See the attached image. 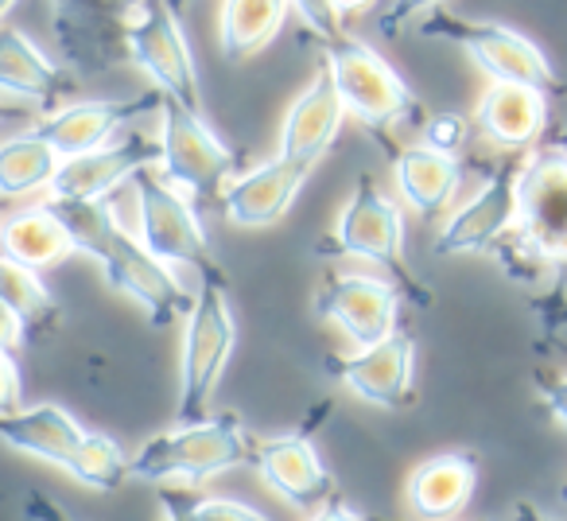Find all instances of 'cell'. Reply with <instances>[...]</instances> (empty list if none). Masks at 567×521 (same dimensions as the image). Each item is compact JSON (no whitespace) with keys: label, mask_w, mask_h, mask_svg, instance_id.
Instances as JSON below:
<instances>
[{"label":"cell","mask_w":567,"mask_h":521,"mask_svg":"<svg viewBox=\"0 0 567 521\" xmlns=\"http://www.w3.org/2000/svg\"><path fill=\"white\" fill-rule=\"evenodd\" d=\"M393 172H396V191H401V198L416 214H424V218L440 214L443 206L455 198L458 183H463V167H458V160L443 156V152L427 149V144L396 152Z\"/></svg>","instance_id":"obj_25"},{"label":"cell","mask_w":567,"mask_h":521,"mask_svg":"<svg viewBox=\"0 0 567 521\" xmlns=\"http://www.w3.org/2000/svg\"><path fill=\"white\" fill-rule=\"evenodd\" d=\"M513 521H551V518H548V513H544L536 502L520 498V502H513Z\"/></svg>","instance_id":"obj_40"},{"label":"cell","mask_w":567,"mask_h":521,"mask_svg":"<svg viewBox=\"0 0 567 521\" xmlns=\"http://www.w3.org/2000/svg\"><path fill=\"white\" fill-rule=\"evenodd\" d=\"M148 102L128 105V102H79V105H63V110L48 113V118L35 125V136L51 144L59 160H74L86 156V152L102 149L113 141L121 125H125L133 113H144Z\"/></svg>","instance_id":"obj_21"},{"label":"cell","mask_w":567,"mask_h":521,"mask_svg":"<svg viewBox=\"0 0 567 521\" xmlns=\"http://www.w3.org/2000/svg\"><path fill=\"white\" fill-rule=\"evenodd\" d=\"M24 409V378L9 350H0V417Z\"/></svg>","instance_id":"obj_34"},{"label":"cell","mask_w":567,"mask_h":521,"mask_svg":"<svg viewBox=\"0 0 567 521\" xmlns=\"http://www.w3.org/2000/svg\"><path fill=\"white\" fill-rule=\"evenodd\" d=\"M59 48L79 71L125 59V24L144 0H48Z\"/></svg>","instance_id":"obj_11"},{"label":"cell","mask_w":567,"mask_h":521,"mask_svg":"<svg viewBox=\"0 0 567 521\" xmlns=\"http://www.w3.org/2000/svg\"><path fill=\"white\" fill-rule=\"evenodd\" d=\"M401 288L381 277H334L319 293L316 311L331 319L358 350H370L396 331Z\"/></svg>","instance_id":"obj_15"},{"label":"cell","mask_w":567,"mask_h":521,"mask_svg":"<svg viewBox=\"0 0 567 521\" xmlns=\"http://www.w3.org/2000/svg\"><path fill=\"white\" fill-rule=\"evenodd\" d=\"M0 121H4V110H0Z\"/></svg>","instance_id":"obj_44"},{"label":"cell","mask_w":567,"mask_h":521,"mask_svg":"<svg viewBox=\"0 0 567 521\" xmlns=\"http://www.w3.org/2000/svg\"><path fill=\"white\" fill-rule=\"evenodd\" d=\"M136 195V237L156 260L172 265H190L203 277H218V265L210 260V242L198 222V211L172 187L159 180V172L144 167L133 175Z\"/></svg>","instance_id":"obj_7"},{"label":"cell","mask_w":567,"mask_h":521,"mask_svg":"<svg viewBox=\"0 0 567 521\" xmlns=\"http://www.w3.org/2000/svg\"><path fill=\"white\" fill-rule=\"evenodd\" d=\"M548 125V94L513 82H489L474 105V129L497 149H528Z\"/></svg>","instance_id":"obj_19"},{"label":"cell","mask_w":567,"mask_h":521,"mask_svg":"<svg viewBox=\"0 0 567 521\" xmlns=\"http://www.w3.org/2000/svg\"><path fill=\"white\" fill-rule=\"evenodd\" d=\"M342 118H347L342 98H339V90H334L331 71L323 67V71L308 82V90L292 102L288 118H284L280 156L316 172V164L331 152V144L339 141Z\"/></svg>","instance_id":"obj_18"},{"label":"cell","mask_w":567,"mask_h":521,"mask_svg":"<svg viewBox=\"0 0 567 521\" xmlns=\"http://www.w3.org/2000/svg\"><path fill=\"white\" fill-rule=\"evenodd\" d=\"M517 229L509 249L528 269L567 265V144L540 149L520 164L517 175Z\"/></svg>","instance_id":"obj_4"},{"label":"cell","mask_w":567,"mask_h":521,"mask_svg":"<svg viewBox=\"0 0 567 521\" xmlns=\"http://www.w3.org/2000/svg\"><path fill=\"white\" fill-rule=\"evenodd\" d=\"M331 4H334V12H339V20H342V17H358V12L373 9L378 0H331Z\"/></svg>","instance_id":"obj_41"},{"label":"cell","mask_w":567,"mask_h":521,"mask_svg":"<svg viewBox=\"0 0 567 521\" xmlns=\"http://www.w3.org/2000/svg\"><path fill=\"white\" fill-rule=\"evenodd\" d=\"M544 409L551 412V420H556L559 428L567 432V378L551 381V386H544Z\"/></svg>","instance_id":"obj_38"},{"label":"cell","mask_w":567,"mask_h":521,"mask_svg":"<svg viewBox=\"0 0 567 521\" xmlns=\"http://www.w3.org/2000/svg\"><path fill=\"white\" fill-rule=\"evenodd\" d=\"M24 339H28L24 319H20L9 304H0V350H9V355H12V350L24 347Z\"/></svg>","instance_id":"obj_37"},{"label":"cell","mask_w":567,"mask_h":521,"mask_svg":"<svg viewBox=\"0 0 567 521\" xmlns=\"http://www.w3.org/2000/svg\"><path fill=\"white\" fill-rule=\"evenodd\" d=\"M327 370L342 381L354 397L378 409H401L412 401V370H416V343L412 335L393 331L385 343L358 350L347 358H331Z\"/></svg>","instance_id":"obj_16"},{"label":"cell","mask_w":567,"mask_h":521,"mask_svg":"<svg viewBox=\"0 0 567 521\" xmlns=\"http://www.w3.org/2000/svg\"><path fill=\"white\" fill-rule=\"evenodd\" d=\"M125 59L141 67L156 90L187 110L203 113V90H198L195 51L179 24L172 0H144L125 24Z\"/></svg>","instance_id":"obj_5"},{"label":"cell","mask_w":567,"mask_h":521,"mask_svg":"<svg viewBox=\"0 0 567 521\" xmlns=\"http://www.w3.org/2000/svg\"><path fill=\"white\" fill-rule=\"evenodd\" d=\"M0 253L28 265V269L43 273L71 257L74 242L63 229V222H59V214L51 211V203H35L0 218Z\"/></svg>","instance_id":"obj_24"},{"label":"cell","mask_w":567,"mask_h":521,"mask_svg":"<svg viewBox=\"0 0 567 521\" xmlns=\"http://www.w3.org/2000/svg\"><path fill=\"white\" fill-rule=\"evenodd\" d=\"M292 9L300 12L303 24H308L323 43H331L342 35V20H339V12H334L331 0H292Z\"/></svg>","instance_id":"obj_32"},{"label":"cell","mask_w":567,"mask_h":521,"mask_svg":"<svg viewBox=\"0 0 567 521\" xmlns=\"http://www.w3.org/2000/svg\"><path fill=\"white\" fill-rule=\"evenodd\" d=\"M252 448L257 443L249 440L241 417L237 412H218V417L179 425L172 432H159L152 440H144V448L128 459V479L203 482L210 474L229 471V467L252 463Z\"/></svg>","instance_id":"obj_2"},{"label":"cell","mask_w":567,"mask_h":521,"mask_svg":"<svg viewBox=\"0 0 567 521\" xmlns=\"http://www.w3.org/2000/svg\"><path fill=\"white\" fill-rule=\"evenodd\" d=\"M559 494H564V502H567V487H564V490H559Z\"/></svg>","instance_id":"obj_43"},{"label":"cell","mask_w":567,"mask_h":521,"mask_svg":"<svg viewBox=\"0 0 567 521\" xmlns=\"http://www.w3.org/2000/svg\"><path fill=\"white\" fill-rule=\"evenodd\" d=\"M51 211L59 214L63 229L71 234L74 253H86L102 265L105 280L117 293H125L133 304H141L152 327H167L175 319H187L195 308L190 288L156 260L141 245V237L128 234L113 214V198H94V203H59L48 198Z\"/></svg>","instance_id":"obj_1"},{"label":"cell","mask_w":567,"mask_h":521,"mask_svg":"<svg viewBox=\"0 0 567 521\" xmlns=\"http://www.w3.org/2000/svg\"><path fill=\"white\" fill-rule=\"evenodd\" d=\"M159 510H164V521H198L195 494L187 490H159Z\"/></svg>","instance_id":"obj_36"},{"label":"cell","mask_w":567,"mask_h":521,"mask_svg":"<svg viewBox=\"0 0 567 521\" xmlns=\"http://www.w3.org/2000/svg\"><path fill=\"white\" fill-rule=\"evenodd\" d=\"M0 304H9L24 327H40V324H51L59 319V304L51 296V288L43 285V277L20 260L4 257L0 253Z\"/></svg>","instance_id":"obj_28"},{"label":"cell","mask_w":567,"mask_h":521,"mask_svg":"<svg viewBox=\"0 0 567 521\" xmlns=\"http://www.w3.org/2000/svg\"><path fill=\"white\" fill-rule=\"evenodd\" d=\"M71 79L20 28H0V94L51 110L66 98Z\"/></svg>","instance_id":"obj_23"},{"label":"cell","mask_w":567,"mask_h":521,"mask_svg":"<svg viewBox=\"0 0 567 521\" xmlns=\"http://www.w3.org/2000/svg\"><path fill=\"white\" fill-rule=\"evenodd\" d=\"M323 55L334 90L342 98V110L362 121L365 129H385L389 121H396L416 105V94L409 90V82L365 40L339 35V40L323 43Z\"/></svg>","instance_id":"obj_8"},{"label":"cell","mask_w":567,"mask_h":521,"mask_svg":"<svg viewBox=\"0 0 567 521\" xmlns=\"http://www.w3.org/2000/svg\"><path fill=\"white\" fill-rule=\"evenodd\" d=\"M159 180L183 187L198 203L221 195V183L234 175L237 156L203 121V113L159 98Z\"/></svg>","instance_id":"obj_6"},{"label":"cell","mask_w":567,"mask_h":521,"mask_svg":"<svg viewBox=\"0 0 567 521\" xmlns=\"http://www.w3.org/2000/svg\"><path fill=\"white\" fill-rule=\"evenodd\" d=\"M520 167L494 172L474 198H466L455 214L435 234V257H466V253H486L517 229L520 198H517Z\"/></svg>","instance_id":"obj_12"},{"label":"cell","mask_w":567,"mask_h":521,"mask_svg":"<svg viewBox=\"0 0 567 521\" xmlns=\"http://www.w3.org/2000/svg\"><path fill=\"white\" fill-rule=\"evenodd\" d=\"M440 4H443V0H389L385 9H381V17H378V32L389 40V35L404 32V28H409L416 17H424V12H435Z\"/></svg>","instance_id":"obj_31"},{"label":"cell","mask_w":567,"mask_h":521,"mask_svg":"<svg viewBox=\"0 0 567 521\" xmlns=\"http://www.w3.org/2000/svg\"><path fill=\"white\" fill-rule=\"evenodd\" d=\"M237 343L234 308L221 277H203L195 296V308L183 327V358H179V397H175V417L179 425L206 420L214 394L221 386V374L229 366Z\"/></svg>","instance_id":"obj_3"},{"label":"cell","mask_w":567,"mask_h":521,"mask_svg":"<svg viewBox=\"0 0 567 521\" xmlns=\"http://www.w3.org/2000/svg\"><path fill=\"white\" fill-rule=\"evenodd\" d=\"M308 175H311V167L292 164V160H284V156L265 160L260 167L237 175V180L221 191V214L241 229L272 226V222H280L284 214L292 211L296 195L303 191Z\"/></svg>","instance_id":"obj_17"},{"label":"cell","mask_w":567,"mask_h":521,"mask_svg":"<svg viewBox=\"0 0 567 521\" xmlns=\"http://www.w3.org/2000/svg\"><path fill=\"white\" fill-rule=\"evenodd\" d=\"M471 141V121L463 113H435L432 121L424 125V144L443 156H458Z\"/></svg>","instance_id":"obj_30"},{"label":"cell","mask_w":567,"mask_h":521,"mask_svg":"<svg viewBox=\"0 0 567 521\" xmlns=\"http://www.w3.org/2000/svg\"><path fill=\"white\" fill-rule=\"evenodd\" d=\"M292 0H221L218 48L229 63H245L276 40Z\"/></svg>","instance_id":"obj_26"},{"label":"cell","mask_w":567,"mask_h":521,"mask_svg":"<svg viewBox=\"0 0 567 521\" xmlns=\"http://www.w3.org/2000/svg\"><path fill=\"white\" fill-rule=\"evenodd\" d=\"M71 474L90 490H117L121 482H128V459L113 436L86 432V440H82L79 456L71 463Z\"/></svg>","instance_id":"obj_29"},{"label":"cell","mask_w":567,"mask_h":521,"mask_svg":"<svg viewBox=\"0 0 567 521\" xmlns=\"http://www.w3.org/2000/svg\"><path fill=\"white\" fill-rule=\"evenodd\" d=\"M195 518L198 521H272L252 505L237 502V498H195Z\"/></svg>","instance_id":"obj_33"},{"label":"cell","mask_w":567,"mask_h":521,"mask_svg":"<svg viewBox=\"0 0 567 521\" xmlns=\"http://www.w3.org/2000/svg\"><path fill=\"white\" fill-rule=\"evenodd\" d=\"M24 513H28V521H74L71 513H66L51 494H43V490H28Z\"/></svg>","instance_id":"obj_35"},{"label":"cell","mask_w":567,"mask_h":521,"mask_svg":"<svg viewBox=\"0 0 567 521\" xmlns=\"http://www.w3.org/2000/svg\"><path fill=\"white\" fill-rule=\"evenodd\" d=\"M427 32H440L443 40L458 43L489 82H513V86H533V90H556V71H551L548 55L536 48L528 35L513 32L494 20H463V17H435L427 20Z\"/></svg>","instance_id":"obj_9"},{"label":"cell","mask_w":567,"mask_h":521,"mask_svg":"<svg viewBox=\"0 0 567 521\" xmlns=\"http://www.w3.org/2000/svg\"><path fill=\"white\" fill-rule=\"evenodd\" d=\"M159 160V141L152 136H125V141H110L102 149L86 152V156L63 160L48 187V198L59 203H94V198H110L121 183H133L136 172L152 167Z\"/></svg>","instance_id":"obj_13"},{"label":"cell","mask_w":567,"mask_h":521,"mask_svg":"<svg viewBox=\"0 0 567 521\" xmlns=\"http://www.w3.org/2000/svg\"><path fill=\"white\" fill-rule=\"evenodd\" d=\"M252 467L265 479V487L288 505H296V510L316 513L334 498V479L323 459H319L316 440L308 432L260 440L252 448Z\"/></svg>","instance_id":"obj_14"},{"label":"cell","mask_w":567,"mask_h":521,"mask_svg":"<svg viewBox=\"0 0 567 521\" xmlns=\"http://www.w3.org/2000/svg\"><path fill=\"white\" fill-rule=\"evenodd\" d=\"M311 521H365V518L354 510V505L342 502V498H331L323 510H316V518H311Z\"/></svg>","instance_id":"obj_39"},{"label":"cell","mask_w":567,"mask_h":521,"mask_svg":"<svg viewBox=\"0 0 567 521\" xmlns=\"http://www.w3.org/2000/svg\"><path fill=\"white\" fill-rule=\"evenodd\" d=\"M12 9H17V0H0V20L9 17V12H12Z\"/></svg>","instance_id":"obj_42"},{"label":"cell","mask_w":567,"mask_h":521,"mask_svg":"<svg viewBox=\"0 0 567 521\" xmlns=\"http://www.w3.org/2000/svg\"><path fill=\"white\" fill-rule=\"evenodd\" d=\"M327 249L365 257L385 273H393L396 280H412V273L404 269V214L393 198L381 195L373 175L365 172L358 175L347 211L339 214V226L327 237Z\"/></svg>","instance_id":"obj_10"},{"label":"cell","mask_w":567,"mask_h":521,"mask_svg":"<svg viewBox=\"0 0 567 521\" xmlns=\"http://www.w3.org/2000/svg\"><path fill=\"white\" fill-rule=\"evenodd\" d=\"M478 459L466 451L432 456L409 474V505L420 521H451L474 494Z\"/></svg>","instance_id":"obj_22"},{"label":"cell","mask_w":567,"mask_h":521,"mask_svg":"<svg viewBox=\"0 0 567 521\" xmlns=\"http://www.w3.org/2000/svg\"><path fill=\"white\" fill-rule=\"evenodd\" d=\"M63 160L51 152V144L35 133L0 141V203L24 198L35 191H48Z\"/></svg>","instance_id":"obj_27"},{"label":"cell","mask_w":567,"mask_h":521,"mask_svg":"<svg viewBox=\"0 0 567 521\" xmlns=\"http://www.w3.org/2000/svg\"><path fill=\"white\" fill-rule=\"evenodd\" d=\"M82 440H86V428L63 405L43 401L0 417V443L4 448L24 451V456H35L51 467H63V471H71Z\"/></svg>","instance_id":"obj_20"}]
</instances>
